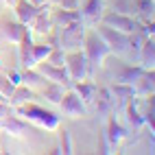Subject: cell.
Instances as JSON below:
<instances>
[{"label":"cell","instance_id":"cell-1","mask_svg":"<svg viewBox=\"0 0 155 155\" xmlns=\"http://www.w3.org/2000/svg\"><path fill=\"white\" fill-rule=\"evenodd\" d=\"M18 114L24 116L26 120L37 122L39 127H46V129H57L59 127V116H55L53 111H46L44 107H39V105H33V103L18 105Z\"/></svg>","mask_w":155,"mask_h":155},{"label":"cell","instance_id":"cell-2","mask_svg":"<svg viewBox=\"0 0 155 155\" xmlns=\"http://www.w3.org/2000/svg\"><path fill=\"white\" fill-rule=\"evenodd\" d=\"M83 44H85V57H87L90 68H92V66H101L103 59L111 53L109 46L105 44V39H103L98 33H87V35L83 37Z\"/></svg>","mask_w":155,"mask_h":155},{"label":"cell","instance_id":"cell-3","mask_svg":"<svg viewBox=\"0 0 155 155\" xmlns=\"http://www.w3.org/2000/svg\"><path fill=\"white\" fill-rule=\"evenodd\" d=\"M96 33H98L103 39H105V44L109 46L111 53L125 55L127 50L131 48V44H129V35L122 33V31H116V28H111V26H107V24H101Z\"/></svg>","mask_w":155,"mask_h":155},{"label":"cell","instance_id":"cell-4","mask_svg":"<svg viewBox=\"0 0 155 155\" xmlns=\"http://www.w3.org/2000/svg\"><path fill=\"white\" fill-rule=\"evenodd\" d=\"M66 70H68V77L70 81H83L87 77V70H90V64H87V57L85 53L81 50H72V53H66Z\"/></svg>","mask_w":155,"mask_h":155},{"label":"cell","instance_id":"cell-5","mask_svg":"<svg viewBox=\"0 0 155 155\" xmlns=\"http://www.w3.org/2000/svg\"><path fill=\"white\" fill-rule=\"evenodd\" d=\"M101 24H107L116 31H122V33L131 35L133 31H138L140 24L133 20V15H125V13H118V11H109L105 15H101Z\"/></svg>","mask_w":155,"mask_h":155},{"label":"cell","instance_id":"cell-6","mask_svg":"<svg viewBox=\"0 0 155 155\" xmlns=\"http://www.w3.org/2000/svg\"><path fill=\"white\" fill-rule=\"evenodd\" d=\"M83 26H81V20L79 22H72L68 26H61V35H59V46L61 48H72V50H79V46L83 44Z\"/></svg>","mask_w":155,"mask_h":155},{"label":"cell","instance_id":"cell-7","mask_svg":"<svg viewBox=\"0 0 155 155\" xmlns=\"http://www.w3.org/2000/svg\"><path fill=\"white\" fill-rule=\"evenodd\" d=\"M59 105H61V111H64L66 116H70V118H77V116H83V114H85V103L81 101V96L77 94L74 90H72V92H64Z\"/></svg>","mask_w":155,"mask_h":155},{"label":"cell","instance_id":"cell-8","mask_svg":"<svg viewBox=\"0 0 155 155\" xmlns=\"http://www.w3.org/2000/svg\"><path fill=\"white\" fill-rule=\"evenodd\" d=\"M37 72L48 81H55V83L61 85H68L70 83V77H68V70L64 66H53L50 61H39L37 64Z\"/></svg>","mask_w":155,"mask_h":155},{"label":"cell","instance_id":"cell-9","mask_svg":"<svg viewBox=\"0 0 155 155\" xmlns=\"http://www.w3.org/2000/svg\"><path fill=\"white\" fill-rule=\"evenodd\" d=\"M37 11H39V7L33 5L31 0H18V2H15V15H18V22H20V24H24V26H28L31 22H33V18L37 15Z\"/></svg>","mask_w":155,"mask_h":155},{"label":"cell","instance_id":"cell-10","mask_svg":"<svg viewBox=\"0 0 155 155\" xmlns=\"http://www.w3.org/2000/svg\"><path fill=\"white\" fill-rule=\"evenodd\" d=\"M79 20H81V13L77 11V9H59V11L50 13V22H53L55 28L68 26L72 22H79Z\"/></svg>","mask_w":155,"mask_h":155},{"label":"cell","instance_id":"cell-11","mask_svg":"<svg viewBox=\"0 0 155 155\" xmlns=\"http://www.w3.org/2000/svg\"><path fill=\"white\" fill-rule=\"evenodd\" d=\"M138 50H140V66L144 70H153V61H155V44H153V37H147Z\"/></svg>","mask_w":155,"mask_h":155},{"label":"cell","instance_id":"cell-12","mask_svg":"<svg viewBox=\"0 0 155 155\" xmlns=\"http://www.w3.org/2000/svg\"><path fill=\"white\" fill-rule=\"evenodd\" d=\"M144 72V68L142 66H125L122 64L120 68H118V74H116V83H129V85H133L136 81L140 79V74Z\"/></svg>","mask_w":155,"mask_h":155},{"label":"cell","instance_id":"cell-13","mask_svg":"<svg viewBox=\"0 0 155 155\" xmlns=\"http://www.w3.org/2000/svg\"><path fill=\"white\" fill-rule=\"evenodd\" d=\"M33 28L37 31V33H42V35H46V33H50V28H53V22H50V9L48 7H39V11H37V15L33 18Z\"/></svg>","mask_w":155,"mask_h":155},{"label":"cell","instance_id":"cell-14","mask_svg":"<svg viewBox=\"0 0 155 155\" xmlns=\"http://www.w3.org/2000/svg\"><path fill=\"white\" fill-rule=\"evenodd\" d=\"M28 33V31H26V26L24 24H5L2 26V35H5V39H9V42H13V44H20V42H22V39H24V35Z\"/></svg>","mask_w":155,"mask_h":155},{"label":"cell","instance_id":"cell-15","mask_svg":"<svg viewBox=\"0 0 155 155\" xmlns=\"http://www.w3.org/2000/svg\"><path fill=\"white\" fill-rule=\"evenodd\" d=\"M18 46H20V64H22L24 68H33L35 61H33V42H31V35L26 33L24 39Z\"/></svg>","mask_w":155,"mask_h":155},{"label":"cell","instance_id":"cell-16","mask_svg":"<svg viewBox=\"0 0 155 155\" xmlns=\"http://www.w3.org/2000/svg\"><path fill=\"white\" fill-rule=\"evenodd\" d=\"M74 92L81 96V101L87 105V103H94V96H96L98 87H96V83H92V81H77Z\"/></svg>","mask_w":155,"mask_h":155},{"label":"cell","instance_id":"cell-17","mask_svg":"<svg viewBox=\"0 0 155 155\" xmlns=\"http://www.w3.org/2000/svg\"><path fill=\"white\" fill-rule=\"evenodd\" d=\"M0 129H5L9 133H13V136H22V133L28 129L26 122L18 120V118H11V116H2V120H0Z\"/></svg>","mask_w":155,"mask_h":155},{"label":"cell","instance_id":"cell-18","mask_svg":"<svg viewBox=\"0 0 155 155\" xmlns=\"http://www.w3.org/2000/svg\"><path fill=\"white\" fill-rule=\"evenodd\" d=\"M133 85H136V92H140L144 96H151L153 94V70H144Z\"/></svg>","mask_w":155,"mask_h":155},{"label":"cell","instance_id":"cell-19","mask_svg":"<svg viewBox=\"0 0 155 155\" xmlns=\"http://www.w3.org/2000/svg\"><path fill=\"white\" fill-rule=\"evenodd\" d=\"M83 15L92 22H98L103 15V0H87L83 7Z\"/></svg>","mask_w":155,"mask_h":155},{"label":"cell","instance_id":"cell-20","mask_svg":"<svg viewBox=\"0 0 155 155\" xmlns=\"http://www.w3.org/2000/svg\"><path fill=\"white\" fill-rule=\"evenodd\" d=\"M125 136H127L125 129L111 118L109 120V127H107V140H109V144H111V147H116V144H120L122 140H125Z\"/></svg>","mask_w":155,"mask_h":155},{"label":"cell","instance_id":"cell-21","mask_svg":"<svg viewBox=\"0 0 155 155\" xmlns=\"http://www.w3.org/2000/svg\"><path fill=\"white\" fill-rule=\"evenodd\" d=\"M31 98H33V92H31L26 85H15L13 92H11V105H24V103H28Z\"/></svg>","mask_w":155,"mask_h":155},{"label":"cell","instance_id":"cell-22","mask_svg":"<svg viewBox=\"0 0 155 155\" xmlns=\"http://www.w3.org/2000/svg\"><path fill=\"white\" fill-rule=\"evenodd\" d=\"M153 9H155L153 0H138L136 2V13L142 15L144 22H153Z\"/></svg>","mask_w":155,"mask_h":155},{"label":"cell","instance_id":"cell-23","mask_svg":"<svg viewBox=\"0 0 155 155\" xmlns=\"http://www.w3.org/2000/svg\"><path fill=\"white\" fill-rule=\"evenodd\" d=\"M133 94H136V90L129 83H116L111 87V96H116L118 101H129V98H133Z\"/></svg>","mask_w":155,"mask_h":155},{"label":"cell","instance_id":"cell-24","mask_svg":"<svg viewBox=\"0 0 155 155\" xmlns=\"http://www.w3.org/2000/svg\"><path fill=\"white\" fill-rule=\"evenodd\" d=\"M127 120H129V125H133L136 129H140L144 125V116H140L136 103H129V105H127Z\"/></svg>","mask_w":155,"mask_h":155},{"label":"cell","instance_id":"cell-25","mask_svg":"<svg viewBox=\"0 0 155 155\" xmlns=\"http://www.w3.org/2000/svg\"><path fill=\"white\" fill-rule=\"evenodd\" d=\"M114 11L125 15H136V0H114Z\"/></svg>","mask_w":155,"mask_h":155},{"label":"cell","instance_id":"cell-26","mask_svg":"<svg viewBox=\"0 0 155 155\" xmlns=\"http://www.w3.org/2000/svg\"><path fill=\"white\" fill-rule=\"evenodd\" d=\"M44 96L50 101V103H59L61 101V96H64V87H61V83H50V85H46V90H44Z\"/></svg>","mask_w":155,"mask_h":155},{"label":"cell","instance_id":"cell-27","mask_svg":"<svg viewBox=\"0 0 155 155\" xmlns=\"http://www.w3.org/2000/svg\"><path fill=\"white\" fill-rule=\"evenodd\" d=\"M50 50H53V46H50V44H39V46L33 44V61H35V66L39 64V61H46V59H48Z\"/></svg>","mask_w":155,"mask_h":155},{"label":"cell","instance_id":"cell-28","mask_svg":"<svg viewBox=\"0 0 155 155\" xmlns=\"http://www.w3.org/2000/svg\"><path fill=\"white\" fill-rule=\"evenodd\" d=\"M22 81H24V83L28 85H35V83H42V81H44V77L42 74H39V72L37 70H33V68H28L26 72H24V77H22Z\"/></svg>","mask_w":155,"mask_h":155},{"label":"cell","instance_id":"cell-29","mask_svg":"<svg viewBox=\"0 0 155 155\" xmlns=\"http://www.w3.org/2000/svg\"><path fill=\"white\" fill-rule=\"evenodd\" d=\"M13 83L9 81V74H5V72H0V92H2L5 96H11V92H13Z\"/></svg>","mask_w":155,"mask_h":155},{"label":"cell","instance_id":"cell-30","mask_svg":"<svg viewBox=\"0 0 155 155\" xmlns=\"http://www.w3.org/2000/svg\"><path fill=\"white\" fill-rule=\"evenodd\" d=\"M59 153H72V142H70L68 131L61 133V151H59Z\"/></svg>","mask_w":155,"mask_h":155},{"label":"cell","instance_id":"cell-31","mask_svg":"<svg viewBox=\"0 0 155 155\" xmlns=\"http://www.w3.org/2000/svg\"><path fill=\"white\" fill-rule=\"evenodd\" d=\"M55 2H57L61 9H77V7H79L77 0H55Z\"/></svg>","mask_w":155,"mask_h":155},{"label":"cell","instance_id":"cell-32","mask_svg":"<svg viewBox=\"0 0 155 155\" xmlns=\"http://www.w3.org/2000/svg\"><path fill=\"white\" fill-rule=\"evenodd\" d=\"M5 111H7V105H5V103H0V118L5 116Z\"/></svg>","mask_w":155,"mask_h":155},{"label":"cell","instance_id":"cell-33","mask_svg":"<svg viewBox=\"0 0 155 155\" xmlns=\"http://www.w3.org/2000/svg\"><path fill=\"white\" fill-rule=\"evenodd\" d=\"M0 103H5V105L9 103V98H5V94H2V92H0Z\"/></svg>","mask_w":155,"mask_h":155},{"label":"cell","instance_id":"cell-34","mask_svg":"<svg viewBox=\"0 0 155 155\" xmlns=\"http://www.w3.org/2000/svg\"><path fill=\"white\" fill-rule=\"evenodd\" d=\"M0 2H5V5H15L18 0H0Z\"/></svg>","mask_w":155,"mask_h":155}]
</instances>
